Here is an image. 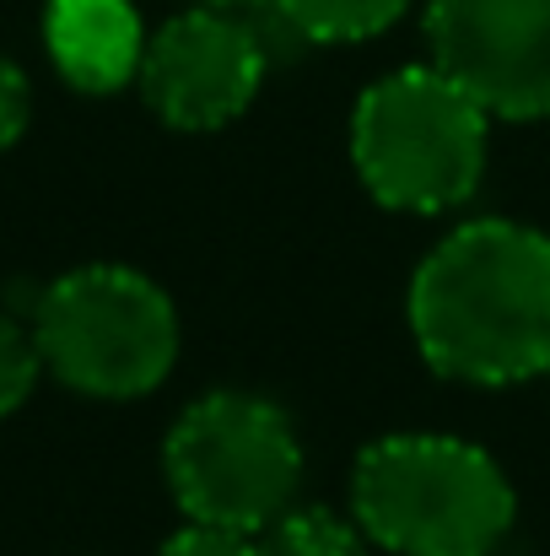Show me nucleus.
I'll list each match as a JSON object with an SVG mask.
<instances>
[{
  "mask_svg": "<svg viewBox=\"0 0 550 556\" xmlns=\"http://www.w3.org/2000/svg\"><path fill=\"white\" fill-rule=\"evenodd\" d=\"M405 319L421 363L453 383L508 389L550 372V232L470 216L415 265Z\"/></svg>",
  "mask_w": 550,
  "mask_h": 556,
  "instance_id": "1",
  "label": "nucleus"
},
{
  "mask_svg": "<svg viewBox=\"0 0 550 556\" xmlns=\"http://www.w3.org/2000/svg\"><path fill=\"white\" fill-rule=\"evenodd\" d=\"M351 519L388 556H497L519 497L481 443L388 432L351 465Z\"/></svg>",
  "mask_w": 550,
  "mask_h": 556,
  "instance_id": "2",
  "label": "nucleus"
},
{
  "mask_svg": "<svg viewBox=\"0 0 550 556\" xmlns=\"http://www.w3.org/2000/svg\"><path fill=\"white\" fill-rule=\"evenodd\" d=\"M491 157V114L432 60L378 76L351 109V168L399 216H443L475 200Z\"/></svg>",
  "mask_w": 550,
  "mask_h": 556,
  "instance_id": "3",
  "label": "nucleus"
},
{
  "mask_svg": "<svg viewBox=\"0 0 550 556\" xmlns=\"http://www.w3.org/2000/svg\"><path fill=\"white\" fill-rule=\"evenodd\" d=\"M43 372L87 400H141L179 368L183 325L163 281L130 265H81L33 308Z\"/></svg>",
  "mask_w": 550,
  "mask_h": 556,
  "instance_id": "4",
  "label": "nucleus"
},
{
  "mask_svg": "<svg viewBox=\"0 0 550 556\" xmlns=\"http://www.w3.org/2000/svg\"><path fill=\"white\" fill-rule=\"evenodd\" d=\"M163 481L183 525L259 535L297 503L303 438L276 400L210 389L174 416L163 438Z\"/></svg>",
  "mask_w": 550,
  "mask_h": 556,
  "instance_id": "5",
  "label": "nucleus"
},
{
  "mask_svg": "<svg viewBox=\"0 0 550 556\" xmlns=\"http://www.w3.org/2000/svg\"><path fill=\"white\" fill-rule=\"evenodd\" d=\"M248 16L254 11L189 5L146 33L136 87L168 130L210 136L248 114L270 71V43Z\"/></svg>",
  "mask_w": 550,
  "mask_h": 556,
  "instance_id": "6",
  "label": "nucleus"
},
{
  "mask_svg": "<svg viewBox=\"0 0 550 556\" xmlns=\"http://www.w3.org/2000/svg\"><path fill=\"white\" fill-rule=\"evenodd\" d=\"M426 49L491 119H550V0H426Z\"/></svg>",
  "mask_w": 550,
  "mask_h": 556,
  "instance_id": "7",
  "label": "nucleus"
},
{
  "mask_svg": "<svg viewBox=\"0 0 550 556\" xmlns=\"http://www.w3.org/2000/svg\"><path fill=\"white\" fill-rule=\"evenodd\" d=\"M43 54L65 87L108 98L136 81L146 54V27L136 0H49Z\"/></svg>",
  "mask_w": 550,
  "mask_h": 556,
  "instance_id": "8",
  "label": "nucleus"
},
{
  "mask_svg": "<svg viewBox=\"0 0 550 556\" xmlns=\"http://www.w3.org/2000/svg\"><path fill=\"white\" fill-rule=\"evenodd\" d=\"M415 0H270L265 11L297 43H367L388 33Z\"/></svg>",
  "mask_w": 550,
  "mask_h": 556,
  "instance_id": "9",
  "label": "nucleus"
},
{
  "mask_svg": "<svg viewBox=\"0 0 550 556\" xmlns=\"http://www.w3.org/2000/svg\"><path fill=\"white\" fill-rule=\"evenodd\" d=\"M259 556H372V541L362 535V525L351 514L335 508H286L276 525H265L259 535Z\"/></svg>",
  "mask_w": 550,
  "mask_h": 556,
  "instance_id": "10",
  "label": "nucleus"
},
{
  "mask_svg": "<svg viewBox=\"0 0 550 556\" xmlns=\"http://www.w3.org/2000/svg\"><path fill=\"white\" fill-rule=\"evenodd\" d=\"M38 378H43V357H38L33 330L16 319H0V421L33 400Z\"/></svg>",
  "mask_w": 550,
  "mask_h": 556,
  "instance_id": "11",
  "label": "nucleus"
},
{
  "mask_svg": "<svg viewBox=\"0 0 550 556\" xmlns=\"http://www.w3.org/2000/svg\"><path fill=\"white\" fill-rule=\"evenodd\" d=\"M27 125H33V81L11 54H0V152H11L27 136Z\"/></svg>",
  "mask_w": 550,
  "mask_h": 556,
  "instance_id": "12",
  "label": "nucleus"
},
{
  "mask_svg": "<svg viewBox=\"0 0 550 556\" xmlns=\"http://www.w3.org/2000/svg\"><path fill=\"white\" fill-rule=\"evenodd\" d=\"M157 556H259V541L238 530H216V525H183L179 535L157 546Z\"/></svg>",
  "mask_w": 550,
  "mask_h": 556,
  "instance_id": "13",
  "label": "nucleus"
},
{
  "mask_svg": "<svg viewBox=\"0 0 550 556\" xmlns=\"http://www.w3.org/2000/svg\"><path fill=\"white\" fill-rule=\"evenodd\" d=\"M189 5H210V11H265L270 0H189Z\"/></svg>",
  "mask_w": 550,
  "mask_h": 556,
  "instance_id": "14",
  "label": "nucleus"
}]
</instances>
